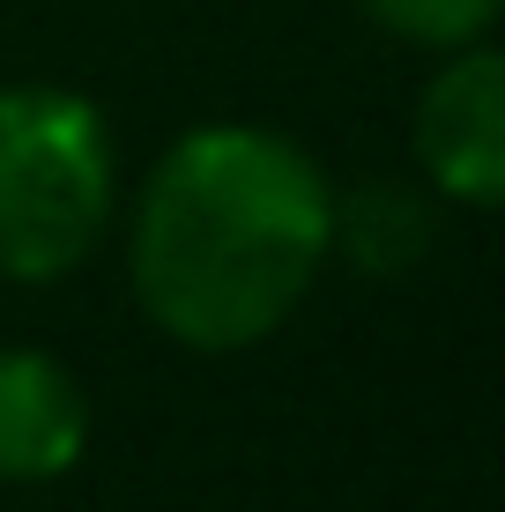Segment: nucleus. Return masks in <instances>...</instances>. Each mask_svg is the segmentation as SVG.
Listing matches in <instances>:
<instances>
[{
	"instance_id": "obj_4",
	"label": "nucleus",
	"mask_w": 505,
	"mask_h": 512,
	"mask_svg": "<svg viewBox=\"0 0 505 512\" xmlns=\"http://www.w3.org/2000/svg\"><path fill=\"white\" fill-rule=\"evenodd\" d=\"M90 446V401L45 349H0V483H52Z\"/></svg>"
},
{
	"instance_id": "obj_1",
	"label": "nucleus",
	"mask_w": 505,
	"mask_h": 512,
	"mask_svg": "<svg viewBox=\"0 0 505 512\" xmlns=\"http://www.w3.org/2000/svg\"><path fill=\"white\" fill-rule=\"evenodd\" d=\"M335 245V193L298 141L268 127H194L134 208L142 312L186 349L268 342L305 305Z\"/></svg>"
},
{
	"instance_id": "obj_2",
	"label": "nucleus",
	"mask_w": 505,
	"mask_h": 512,
	"mask_svg": "<svg viewBox=\"0 0 505 512\" xmlns=\"http://www.w3.org/2000/svg\"><path fill=\"white\" fill-rule=\"evenodd\" d=\"M112 216V134L75 90H0V275L52 282L90 260Z\"/></svg>"
},
{
	"instance_id": "obj_5",
	"label": "nucleus",
	"mask_w": 505,
	"mask_h": 512,
	"mask_svg": "<svg viewBox=\"0 0 505 512\" xmlns=\"http://www.w3.org/2000/svg\"><path fill=\"white\" fill-rule=\"evenodd\" d=\"M335 238L350 245V260H364V268H409L424 253L431 223L409 201V186H357L350 201H335Z\"/></svg>"
},
{
	"instance_id": "obj_3",
	"label": "nucleus",
	"mask_w": 505,
	"mask_h": 512,
	"mask_svg": "<svg viewBox=\"0 0 505 512\" xmlns=\"http://www.w3.org/2000/svg\"><path fill=\"white\" fill-rule=\"evenodd\" d=\"M416 156L446 201H505V60L491 45H461V60L431 75L424 104H416Z\"/></svg>"
},
{
	"instance_id": "obj_6",
	"label": "nucleus",
	"mask_w": 505,
	"mask_h": 512,
	"mask_svg": "<svg viewBox=\"0 0 505 512\" xmlns=\"http://www.w3.org/2000/svg\"><path fill=\"white\" fill-rule=\"evenodd\" d=\"M364 23L394 30L402 45H431V52H461L476 38H491L505 0H357Z\"/></svg>"
}]
</instances>
